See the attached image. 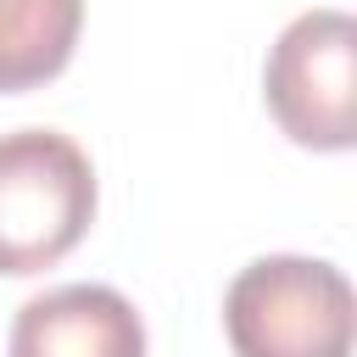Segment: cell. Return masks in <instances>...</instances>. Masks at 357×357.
I'll use <instances>...</instances> for the list:
<instances>
[{
	"label": "cell",
	"mask_w": 357,
	"mask_h": 357,
	"mask_svg": "<svg viewBox=\"0 0 357 357\" xmlns=\"http://www.w3.org/2000/svg\"><path fill=\"white\" fill-rule=\"evenodd\" d=\"M234 357H351V284L318 257H257L223 296Z\"/></svg>",
	"instance_id": "2"
},
{
	"label": "cell",
	"mask_w": 357,
	"mask_h": 357,
	"mask_svg": "<svg viewBox=\"0 0 357 357\" xmlns=\"http://www.w3.org/2000/svg\"><path fill=\"white\" fill-rule=\"evenodd\" d=\"M84 0H0V95L33 89L73 61Z\"/></svg>",
	"instance_id": "5"
},
{
	"label": "cell",
	"mask_w": 357,
	"mask_h": 357,
	"mask_svg": "<svg viewBox=\"0 0 357 357\" xmlns=\"http://www.w3.org/2000/svg\"><path fill=\"white\" fill-rule=\"evenodd\" d=\"M262 95L273 123L312 151L357 139V22L346 11H301L268 50Z\"/></svg>",
	"instance_id": "3"
},
{
	"label": "cell",
	"mask_w": 357,
	"mask_h": 357,
	"mask_svg": "<svg viewBox=\"0 0 357 357\" xmlns=\"http://www.w3.org/2000/svg\"><path fill=\"white\" fill-rule=\"evenodd\" d=\"M11 357H145V324L112 284H56L22 301Z\"/></svg>",
	"instance_id": "4"
},
{
	"label": "cell",
	"mask_w": 357,
	"mask_h": 357,
	"mask_svg": "<svg viewBox=\"0 0 357 357\" xmlns=\"http://www.w3.org/2000/svg\"><path fill=\"white\" fill-rule=\"evenodd\" d=\"M95 218V167L56 128L0 134V273L56 268Z\"/></svg>",
	"instance_id": "1"
}]
</instances>
